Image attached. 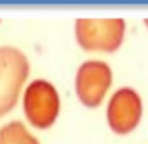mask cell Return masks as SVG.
Wrapping results in <instances>:
<instances>
[{
	"label": "cell",
	"mask_w": 148,
	"mask_h": 144,
	"mask_svg": "<svg viewBox=\"0 0 148 144\" xmlns=\"http://www.w3.org/2000/svg\"><path fill=\"white\" fill-rule=\"evenodd\" d=\"M29 68L27 58L19 50L0 47V117L14 107Z\"/></svg>",
	"instance_id": "6da1fadb"
},
{
	"label": "cell",
	"mask_w": 148,
	"mask_h": 144,
	"mask_svg": "<svg viewBox=\"0 0 148 144\" xmlns=\"http://www.w3.org/2000/svg\"><path fill=\"white\" fill-rule=\"evenodd\" d=\"M75 29L77 40L85 50L112 52L123 40L125 22L121 18H80L76 22Z\"/></svg>",
	"instance_id": "7a4b0ae2"
},
{
	"label": "cell",
	"mask_w": 148,
	"mask_h": 144,
	"mask_svg": "<svg viewBox=\"0 0 148 144\" xmlns=\"http://www.w3.org/2000/svg\"><path fill=\"white\" fill-rule=\"evenodd\" d=\"M59 109L58 94L51 83L36 79L26 89L24 96L25 112L29 122L36 127H49L56 120Z\"/></svg>",
	"instance_id": "3957f363"
},
{
	"label": "cell",
	"mask_w": 148,
	"mask_h": 144,
	"mask_svg": "<svg viewBox=\"0 0 148 144\" xmlns=\"http://www.w3.org/2000/svg\"><path fill=\"white\" fill-rule=\"evenodd\" d=\"M111 80V70L106 62L96 60L85 62L76 78L78 96L85 105L96 107L101 103Z\"/></svg>",
	"instance_id": "277c9868"
},
{
	"label": "cell",
	"mask_w": 148,
	"mask_h": 144,
	"mask_svg": "<svg viewBox=\"0 0 148 144\" xmlns=\"http://www.w3.org/2000/svg\"><path fill=\"white\" fill-rule=\"evenodd\" d=\"M142 113L141 97L133 89L124 87L113 94L107 109L111 128L119 134L131 131L139 122Z\"/></svg>",
	"instance_id": "5b68a950"
},
{
	"label": "cell",
	"mask_w": 148,
	"mask_h": 144,
	"mask_svg": "<svg viewBox=\"0 0 148 144\" xmlns=\"http://www.w3.org/2000/svg\"><path fill=\"white\" fill-rule=\"evenodd\" d=\"M0 144H39L23 124L13 121L0 129Z\"/></svg>",
	"instance_id": "8992f818"
},
{
	"label": "cell",
	"mask_w": 148,
	"mask_h": 144,
	"mask_svg": "<svg viewBox=\"0 0 148 144\" xmlns=\"http://www.w3.org/2000/svg\"><path fill=\"white\" fill-rule=\"evenodd\" d=\"M147 22H147V25H148V20H147Z\"/></svg>",
	"instance_id": "52a82bcc"
}]
</instances>
